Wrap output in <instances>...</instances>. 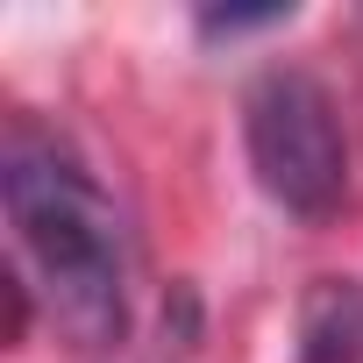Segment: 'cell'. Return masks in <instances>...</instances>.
Here are the masks:
<instances>
[{"label": "cell", "instance_id": "6da1fadb", "mask_svg": "<svg viewBox=\"0 0 363 363\" xmlns=\"http://www.w3.org/2000/svg\"><path fill=\"white\" fill-rule=\"evenodd\" d=\"M0 186L22 271L36 278L50 320L79 349H114L128 328V235L100 178L50 128L15 121L0 150Z\"/></svg>", "mask_w": 363, "mask_h": 363}, {"label": "cell", "instance_id": "7a4b0ae2", "mask_svg": "<svg viewBox=\"0 0 363 363\" xmlns=\"http://www.w3.org/2000/svg\"><path fill=\"white\" fill-rule=\"evenodd\" d=\"M242 143H250V171L257 186L299 214V221H328L349 200V135L342 114L328 100V86L313 72H264L242 100Z\"/></svg>", "mask_w": 363, "mask_h": 363}, {"label": "cell", "instance_id": "3957f363", "mask_svg": "<svg viewBox=\"0 0 363 363\" xmlns=\"http://www.w3.org/2000/svg\"><path fill=\"white\" fill-rule=\"evenodd\" d=\"M299 363H363V285L320 278L299 313Z\"/></svg>", "mask_w": 363, "mask_h": 363}]
</instances>
